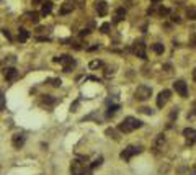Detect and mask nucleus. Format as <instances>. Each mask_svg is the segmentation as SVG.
<instances>
[{
    "mask_svg": "<svg viewBox=\"0 0 196 175\" xmlns=\"http://www.w3.org/2000/svg\"><path fill=\"white\" fill-rule=\"evenodd\" d=\"M183 138H185V141H186V146H193L196 142V129L185 128L183 129Z\"/></svg>",
    "mask_w": 196,
    "mask_h": 175,
    "instance_id": "nucleus-8",
    "label": "nucleus"
},
{
    "mask_svg": "<svg viewBox=\"0 0 196 175\" xmlns=\"http://www.w3.org/2000/svg\"><path fill=\"white\" fill-rule=\"evenodd\" d=\"M72 10H74V7H72L70 4H66V5L62 7V8H61V15H66V13L72 12Z\"/></svg>",
    "mask_w": 196,
    "mask_h": 175,
    "instance_id": "nucleus-21",
    "label": "nucleus"
},
{
    "mask_svg": "<svg viewBox=\"0 0 196 175\" xmlns=\"http://www.w3.org/2000/svg\"><path fill=\"white\" fill-rule=\"evenodd\" d=\"M163 144H165V136H163V134H159L157 139H155V142H154V152H159V150L163 147Z\"/></svg>",
    "mask_w": 196,
    "mask_h": 175,
    "instance_id": "nucleus-12",
    "label": "nucleus"
},
{
    "mask_svg": "<svg viewBox=\"0 0 196 175\" xmlns=\"http://www.w3.org/2000/svg\"><path fill=\"white\" fill-rule=\"evenodd\" d=\"M150 49L154 51L155 54H163V44H160V43H155V44H152V46H150Z\"/></svg>",
    "mask_w": 196,
    "mask_h": 175,
    "instance_id": "nucleus-18",
    "label": "nucleus"
},
{
    "mask_svg": "<svg viewBox=\"0 0 196 175\" xmlns=\"http://www.w3.org/2000/svg\"><path fill=\"white\" fill-rule=\"evenodd\" d=\"M3 36H5V38H8V39H12V34L8 33V29H3Z\"/></svg>",
    "mask_w": 196,
    "mask_h": 175,
    "instance_id": "nucleus-31",
    "label": "nucleus"
},
{
    "mask_svg": "<svg viewBox=\"0 0 196 175\" xmlns=\"http://www.w3.org/2000/svg\"><path fill=\"white\" fill-rule=\"evenodd\" d=\"M191 46L196 48V34H193V38H191Z\"/></svg>",
    "mask_w": 196,
    "mask_h": 175,
    "instance_id": "nucleus-32",
    "label": "nucleus"
},
{
    "mask_svg": "<svg viewBox=\"0 0 196 175\" xmlns=\"http://www.w3.org/2000/svg\"><path fill=\"white\" fill-rule=\"evenodd\" d=\"M139 111H141V113H146V115H152V113H154V111H152V110H150V108H147V106H144V108H141V110H139Z\"/></svg>",
    "mask_w": 196,
    "mask_h": 175,
    "instance_id": "nucleus-28",
    "label": "nucleus"
},
{
    "mask_svg": "<svg viewBox=\"0 0 196 175\" xmlns=\"http://www.w3.org/2000/svg\"><path fill=\"white\" fill-rule=\"evenodd\" d=\"M54 62H59V64H62L64 67V72H70L72 69L75 67V61L70 57V56H59V57H54Z\"/></svg>",
    "mask_w": 196,
    "mask_h": 175,
    "instance_id": "nucleus-5",
    "label": "nucleus"
},
{
    "mask_svg": "<svg viewBox=\"0 0 196 175\" xmlns=\"http://www.w3.org/2000/svg\"><path fill=\"white\" fill-rule=\"evenodd\" d=\"M173 88H175V92L178 93L180 97H183V98L188 97V85H186L185 80H176V82L173 83Z\"/></svg>",
    "mask_w": 196,
    "mask_h": 175,
    "instance_id": "nucleus-7",
    "label": "nucleus"
},
{
    "mask_svg": "<svg viewBox=\"0 0 196 175\" xmlns=\"http://www.w3.org/2000/svg\"><path fill=\"white\" fill-rule=\"evenodd\" d=\"M26 17H28V20L31 21V23H38V21H39V15H38L36 12H33V13H26Z\"/></svg>",
    "mask_w": 196,
    "mask_h": 175,
    "instance_id": "nucleus-20",
    "label": "nucleus"
},
{
    "mask_svg": "<svg viewBox=\"0 0 196 175\" xmlns=\"http://www.w3.org/2000/svg\"><path fill=\"white\" fill-rule=\"evenodd\" d=\"M142 128V121L137 120V118H134V116H126L124 120L119 123V126H118V131L119 133H133V131H136V129Z\"/></svg>",
    "mask_w": 196,
    "mask_h": 175,
    "instance_id": "nucleus-1",
    "label": "nucleus"
},
{
    "mask_svg": "<svg viewBox=\"0 0 196 175\" xmlns=\"http://www.w3.org/2000/svg\"><path fill=\"white\" fill-rule=\"evenodd\" d=\"M5 103H7V100H5V95L0 92V111H2V110H5Z\"/></svg>",
    "mask_w": 196,
    "mask_h": 175,
    "instance_id": "nucleus-23",
    "label": "nucleus"
},
{
    "mask_svg": "<svg viewBox=\"0 0 196 175\" xmlns=\"http://www.w3.org/2000/svg\"><path fill=\"white\" fill-rule=\"evenodd\" d=\"M118 110H119V105H111V106H108V110H106V115H105V116H106V118H113L118 113Z\"/></svg>",
    "mask_w": 196,
    "mask_h": 175,
    "instance_id": "nucleus-16",
    "label": "nucleus"
},
{
    "mask_svg": "<svg viewBox=\"0 0 196 175\" xmlns=\"http://www.w3.org/2000/svg\"><path fill=\"white\" fill-rule=\"evenodd\" d=\"M176 116H178V108H173V110H172V113H170V121H173Z\"/></svg>",
    "mask_w": 196,
    "mask_h": 175,
    "instance_id": "nucleus-25",
    "label": "nucleus"
},
{
    "mask_svg": "<svg viewBox=\"0 0 196 175\" xmlns=\"http://www.w3.org/2000/svg\"><path fill=\"white\" fill-rule=\"evenodd\" d=\"M188 17L191 20H196V10H188Z\"/></svg>",
    "mask_w": 196,
    "mask_h": 175,
    "instance_id": "nucleus-29",
    "label": "nucleus"
},
{
    "mask_svg": "<svg viewBox=\"0 0 196 175\" xmlns=\"http://www.w3.org/2000/svg\"><path fill=\"white\" fill-rule=\"evenodd\" d=\"M150 95H152V88H150L149 85H139V87L136 88V92H134V98L137 102L149 100Z\"/></svg>",
    "mask_w": 196,
    "mask_h": 175,
    "instance_id": "nucleus-3",
    "label": "nucleus"
},
{
    "mask_svg": "<svg viewBox=\"0 0 196 175\" xmlns=\"http://www.w3.org/2000/svg\"><path fill=\"white\" fill-rule=\"evenodd\" d=\"M152 2H159V0H152Z\"/></svg>",
    "mask_w": 196,
    "mask_h": 175,
    "instance_id": "nucleus-35",
    "label": "nucleus"
},
{
    "mask_svg": "<svg viewBox=\"0 0 196 175\" xmlns=\"http://www.w3.org/2000/svg\"><path fill=\"white\" fill-rule=\"evenodd\" d=\"M168 13H170V10L165 8V7H160V8H159V15H162V17H163V15H168Z\"/></svg>",
    "mask_w": 196,
    "mask_h": 175,
    "instance_id": "nucleus-26",
    "label": "nucleus"
},
{
    "mask_svg": "<svg viewBox=\"0 0 196 175\" xmlns=\"http://www.w3.org/2000/svg\"><path fill=\"white\" fill-rule=\"evenodd\" d=\"M124 17H126L124 8H118L116 13H114V23H119V21H123V20H124Z\"/></svg>",
    "mask_w": 196,
    "mask_h": 175,
    "instance_id": "nucleus-17",
    "label": "nucleus"
},
{
    "mask_svg": "<svg viewBox=\"0 0 196 175\" xmlns=\"http://www.w3.org/2000/svg\"><path fill=\"white\" fill-rule=\"evenodd\" d=\"M3 75L8 82H15V80L20 77V72H18L15 67H7V69H3Z\"/></svg>",
    "mask_w": 196,
    "mask_h": 175,
    "instance_id": "nucleus-11",
    "label": "nucleus"
},
{
    "mask_svg": "<svg viewBox=\"0 0 196 175\" xmlns=\"http://www.w3.org/2000/svg\"><path fill=\"white\" fill-rule=\"evenodd\" d=\"M70 174L72 175H93V170H92V167L87 165L84 160L74 159L70 162Z\"/></svg>",
    "mask_w": 196,
    "mask_h": 175,
    "instance_id": "nucleus-2",
    "label": "nucleus"
},
{
    "mask_svg": "<svg viewBox=\"0 0 196 175\" xmlns=\"http://www.w3.org/2000/svg\"><path fill=\"white\" fill-rule=\"evenodd\" d=\"M133 52L137 57L141 59H147V54H146V46H144V43L142 41H136L134 43V46H133Z\"/></svg>",
    "mask_w": 196,
    "mask_h": 175,
    "instance_id": "nucleus-9",
    "label": "nucleus"
},
{
    "mask_svg": "<svg viewBox=\"0 0 196 175\" xmlns=\"http://www.w3.org/2000/svg\"><path fill=\"white\" fill-rule=\"evenodd\" d=\"M25 142H26V136L23 133H17V134H13V138H12V144L15 149H20V147L25 146Z\"/></svg>",
    "mask_w": 196,
    "mask_h": 175,
    "instance_id": "nucleus-10",
    "label": "nucleus"
},
{
    "mask_svg": "<svg viewBox=\"0 0 196 175\" xmlns=\"http://www.w3.org/2000/svg\"><path fill=\"white\" fill-rule=\"evenodd\" d=\"M193 80H195V82H196V69H195V71H193Z\"/></svg>",
    "mask_w": 196,
    "mask_h": 175,
    "instance_id": "nucleus-33",
    "label": "nucleus"
},
{
    "mask_svg": "<svg viewBox=\"0 0 196 175\" xmlns=\"http://www.w3.org/2000/svg\"><path fill=\"white\" fill-rule=\"evenodd\" d=\"M51 12H52V2H44V4H43V8H41V15L46 17V15H49Z\"/></svg>",
    "mask_w": 196,
    "mask_h": 175,
    "instance_id": "nucleus-14",
    "label": "nucleus"
},
{
    "mask_svg": "<svg viewBox=\"0 0 196 175\" xmlns=\"http://www.w3.org/2000/svg\"><path fill=\"white\" fill-rule=\"evenodd\" d=\"M47 82H52L54 87H59V85H61V79H51V80H47Z\"/></svg>",
    "mask_w": 196,
    "mask_h": 175,
    "instance_id": "nucleus-30",
    "label": "nucleus"
},
{
    "mask_svg": "<svg viewBox=\"0 0 196 175\" xmlns=\"http://www.w3.org/2000/svg\"><path fill=\"white\" fill-rule=\"evenodd\" d=\"M100 29H101V33H105V34H106V33H108V29H110V23H103Z\"/></svg>",
    "mask_w": 196,
    "mask_h": 175,
    "instance_id": "nucleus-27",
    "label": "nucleus"
},
{
    "mask_svg": "<svg viewBox=\"0 0 196 175\" xmlns=\"http://www.w3.org/2000/svg\"><path fill=\"white\" fill-rule=\"evenodd\" d=\"M103 66V62H101V61H92V62L88 64V67H90V69H98V67H101Z\"/></svg>",
    "mask_w": 196,
    "mask_h": 175,
    "instance_id": "nucleus-22",
    "label": "nucleus"
},
{
    "mask_svg": "<svg viewBox=\"0 0 196 175\" xmlns=\"http://www.w3.org/2000/svg\"><path fill=\"white\" fill-rule=\"evenodd\" d=\"M141 152H142V147H141V146H128V147H126V149L121 152V154H119V157H121L124 162H129L134 155L141 154Z\"/></svg>",
    "mask_w": 196,
    "mask_h": 175,
    "instance_id": "nucleus-4",
    "label": "nucleus"
},
{
    "mask_svg": "<svg viewBox=\"0 0 196 175\" xmlns=\"http://www.w3.org/2000/svg\"><path fill=\"white\" fill-rule=\"evenodd\" d=\"M28 38H29L28 29L20 28V31H18V41H20V43H25V41H28Z\"/></svg>",
    "mask_w": 196,
    "mask_h": 175,
    "instance_id": "nucleus-15",
    "label": "nucleus"
},
{
    "mask_svg": "<svg viewBox=\"0 0 196 175\" xmlns=\"http://www.w3.org/2000/svg\"><path fill=\"white\" fill-rule=\"evenodd\" d=\"M96 12H98L100 17H105V15L108 13V4H106V2H98V5H96Z\"/></svg>",
    "mask_w": 196,
    "mask_h": 175,
    "instance_id": "nucleus-13",
    "label": "nucleus"
},
{
    "mask_svg": "<svg viewBox=\"0 0 196 175\" xmlns=\"http://www.w3.org/2000/svg\"><path fill=\"white\" fill-rule=\"evenodd\" d=\"M170 97H172V92L167 90V88H163L162 92L159 93V97H157V106H159V108H163V106L168 103Z\"/></svg>",
    "mask_w": 196,
    "mask_h": 175,
    "instance_id": "nucleus-6",
    "label": "nucleus"
},
{
    "mask_svg": "<svg viewBox=\"0 0 196 175\" xmlns=\"http://www.w3.org/2000/svg\"><path fill=\"white\" fill-rule=\"evenodd\" d=\"M106 134H108L110 138H114V139H118V136H116V131H114V129H111V128H108V129H106Z\"/></svg>",
    "mask_w": 196,
    "mask_h": 175,
    "instance_id": "nucleus-24",
    "label": "nucleus"
},
{
    "mask_svg": "<svg viewBox=\"0 0 196 175\" xmlns=\"http://www.w3.org/2000/svg\"><path fill=\"white\" fill-rule=\"evenodd\" d=\"M101 164H103V157H101V155H98V157H96L95 160H93V162L90 164V167H92V170H95L96 167H100Z\"/></svg>",
    "mask_w": 196,
    "mask_h": 175,
    "instance_id": "nucleus-19",
    "label": "nucleus"
},
{
    "mask_svg": "<svg viewBox=\"0 0 196 175\" xmlns=\"http://www.w3.org/2000/svg\"><path fill=\"white\" fill-rule=\"evenodd\" d=\"M191 175H196V169H193V170H191Z\"/></svg>",
    "mask_w": 196,
    "mask_h": 175,
    "instance_id": "nucleus-34",
    "label": "nucleus"
}]
</instances>
